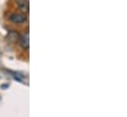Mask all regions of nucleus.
Instances as JSON below:
<instances>
[{
  "instance_id": "obj_2",
  "label": "nucleus",
  "mask_w": 127,
  "mask_h": 117,
  "mask_svg": "<svg viewBox=\"0 0 127 117\" xmlns=\"http://www.w3.org/2000/svg\"><path fill=\"white\" fill-rule=\"evenodd\" d=\"M19 43H20V46L23 49H29V47H30V37H29V31L28 30H26L22 35H20Z\"/></svg>"
},
{
  "instance_id": "obj_1",
  "label": "nucleus",
  "mask_w": 127,
  "mask_h": 117,
  "mask_svg": "<svg viewBox=\"0 0 127 117\" xmlns=\"http://www.w3.org/2000/svg\"><path fill=\"white\" fill-rule=\"evenodd\" d=\"M27 19V15L24 13H14L9 16V20L13 24H24Z\"/></svg>"
},
{
  "instance_id": "obj_4",
  "label": "nucleus",
  "mask_w": 127,
  "mask_h": 117,
  "mask_svg": "<svg viewBox=\"0 0 127 117\" xmlns=\"http://www.w3.org/2000/svg\"><path fill=\"white\" fill-rule=\"evenodd\" d=\"M18 7L23 12H28L29 11V2H28V0H19Z\"/></svg>"
},
{
  "instance_id": "obj_3",
  "label": "nucleus",
  "mask_w": 127,
  "mask_h": 117,
  "mask_svg": "<svg viewBox=\"0 0 127 117\" xmlns=\"http://www.w3.org/2000/svg\"><path fill=\"white\" fill-rule=\"evenodd\" d=\"M19 38H20V35L16 31H10L7 34V39L10 42H17V41H19Z\"/></svg>"
}]
</instances>
